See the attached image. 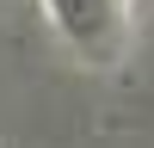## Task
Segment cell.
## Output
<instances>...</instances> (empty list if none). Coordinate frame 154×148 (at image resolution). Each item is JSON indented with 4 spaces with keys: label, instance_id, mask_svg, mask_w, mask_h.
Here are the masks:
<instances>
[{
    "label": "cell",
    "instance_id": "obj_1",
    "mask_svg": "<svg viewBox=\"0 0 154 148\" xmlns=\"http://www.w3.org/2000/svg\"><path fill=\"white\" fill-rule=\"evenodd\" d=\"M49 12L62 19V31H68L86 56H99V49H105V31L117 25V0H49Z\"/></svg>",
    "mask_w": 154,
    "mask_h": 148
}]
</instances>
